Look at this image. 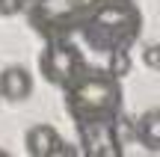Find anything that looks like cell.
Instances as JSON below:
<instances>
[{
  "instance_id": "6da1fadb",
  "label": "cell",
  "mask_w": 160,
  "mask_h": 157,
  "mask_svg": "<svg viewBox=\"0 0 160 157\" xmlns=\"http://www.w3.org/2000/svg\"><path fill=\"white\" fill-rule=\"evenodd\" d=\"M145 27L142 9L133 0H86L77 18L74 36L98 56L131 51Z\"/></svg>"
},
{
  "instance_id": "7a4b0ae2",
  "label": "cell",
  "mask_w": 160,
  "mask_h": 157,
  "mask_svg": "<svg viewBox=\"0 0 160 157\" xmlns=\"http://www.w3.org/2000/svg\"><path fill=\"white\" fill-rule=\"evenodd\" d=\"M65 113L80 130H95L113 125L119 113H125V89L122 80L107 71V65H83V71L62 89Z\"/></svg>"
},
{
  "instance_id": "3957f363",
  "label": "cell",
  "mask_w": 160,
  "mask_h": 157,
  "mask_svg": "<svg viewBox=\"0 0 160 157\" xmlns=\"http://www.w3.org/2000/svg\"><path fill=\"white\" fill-rule=\"evenodd\" d=\"M83 6H86V0H27L21 12L27 15L30 30L42 42H48V39L74 36Z\"/></svg>"
},
{
  "instance_id": "277c9868",
  "label": "cell",
  "mask_w": 160,
  "mask_h": 157,
  "mask_svg": "<svg viewBox=\"0 0 160 157\" xmlns=\"http://www.w3.org/2000/svg\"><path fill=\"white\" fill-rule=\"evenodd\" d=\"M83 65H86V56H83V51H80L74 42H71V36L48 39L42 53H39V74L57 89H65L83 71Z\"/></svg>"
},
{
  "instance_id": "5b68a950",
  "label": "cell",
  "mask_w": 160,
  "mask_h": 157,
  "mask_svg": "<svg viewBox=\"0 0 160 157\" xmlns=\"http://www.w3.org/2000/svg\"><path fill=\"white\" fill-rule=\"evenodd\" d=\"M77 145L83 157H125V142L116 130V122L95 130H80Z\"/></svg>"
},
{
  "instance_id": "8992f818",
  "label": "cell",
  "mask_w": 160,
  "mask_h": 157,
  "mask_svg": "<svg viewBox=\"0 0 160 157\" xmlns=\"http://www.w3.org/2000/svg\"><path fill=\"white\" fill-rule=\"evenodd\" d=\"M33 95V74L24 65H6L0 71V101L21 104Z\"/></svg>"
},
{
  "instance_id": "52a82bcc",
  "label": "cell",
  "mask_w": 160,
  "mask_h": 157,
  "mask_svg": "<svg viewBox=\"0 0 160 157\" xmlns=\"http://www.w3.org/2000/svg\"><path fill=\"white\" fill-rule=\"evenodd\" d=\"M133 142H139L148 154H160V107L142 110L133 119Z\"/></svg>"
},
{
  "instance_id": "ba28073f",
  "label": "cell",
  "mask_w": 160,
  "mask_h": 157,
  "mask_svg": "<svg viewBox=\"0 0 160 157\" xmlns=\"http://www.w3.org/2000/svg\"><path fill=\"white\" fill-rule=\"evenodd\" d=\"M59 142H62V134L53 125H33L24 134V148L30 157H48Z\"/></svg>"
},
{
  "instance_id": "9c48e42d",
  "label": "cell",
  "mask_w": 160,
  "mask_h": 157,
  "mask_svg": "<svg viewBox=\"0 0 160 157\" xmlns=\"http://www.w3.org/2000/svg\"><path fill=\"white\" fill-rule=\"evenodd\" d=\"M131 51H116V53H110L107 56V71L113 77H119V80H125L128 74H131Z\"/></svg>"
},
{
  "instance_id": "30bf717a",
  "label": "cell",
  "mask_w": 160,
  "mask_h": 157,
  "mask_svg": "<svg viewBox=\"0 0 160 157\" xmlns=\"http://www.w3.org/2000/svg\"><path fill=\"white\" fill-rule=\"evenodd\" d=\"M142 62H145V68L160 71V42H151V45L142 47Z\"/></svg>"
},
{
  "instance_id": "8fae6325",
  "label": "cell",
  "mask_w": 160,
  "mask_h": 157,
  "mask_svg": "<svg viewBox=\"0 0 160 157\" xmlns=\"http://www.w3.org/2000/svg\"><path fill=\"white\" fill-rule=\"evenodd\" d=\"M24 9V0H0V15H15Z\"/></svg>"
},
{
  "instance_id": "7c38bea8",
  "label": "cell",
  "mask_w": 160,
  "mask_h": 157,
  "mask_svg": "<svg viewBox=\"0 0 160 157\" xmlns=\"http://www.w3.org/2000/svg\"><path fill=\"white\" fill-rule=\"evenodd\" d=\"M0 157H12L9 151H6V148H0Z\"/></svg>"
},
{
  "instance_id": "4fadbf2b",
  "label": "cell",
  "mask_w": 160,
  "mask_h": 157,
  "mask_svg": "<svg viewBox=\"0 0 160 157\" xmlns=\"http://www.w3.org/2000/svg\"><path fill=\"white\" fill-rule=\"evenodd\" d=\"M24 3H27V0H24Z\"/></svg>"
}]
</instances>
